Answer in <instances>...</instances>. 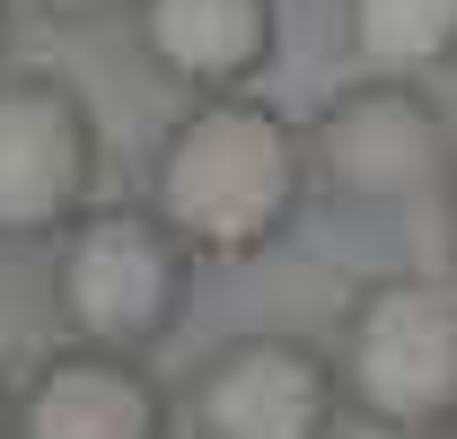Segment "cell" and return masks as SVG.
<instances>
[{"label":"cell","mask_w":457,"mask_h":439,"mask_svg":"<svg viewBox=\"0 0 457 439\" xmlns=\"http://www.w3.org/2000/svg\"><path fill=\"white\" fill-rule=\"evenodd\" d=\"M308 132L264 97H194L159 132L150 211L176 228L185 255H264L308 211Z\"/></svg>","instance_id":"cell-1"},{"label":"cell","mask_w":457,"mask_h":439,"mask_svg":"<svg viewBox=\"0 0 457 439\" xmlns=\"http://www.w3.org/2000/svg\"><path fill=\"white\" fill-rule=\"evenodd\" d=\"M194 299V255L150 203H88L54 237V317L88 352H150Z\"/></svg>","instance_id":"cell-2"},{"label":"cell","mask_w":457,"mask_h":439,"mask_svg":"<svg viewBox=\"0 0 457 439\" xmlns=\"http://www.w3.org/2000/svg\"><path fill=\"white\" fill-rule=\"evenodd\" d=\"M343 404H361L378 431L431 439L457 422V281L440 273H387L352 290L335 334Z\"/></svg>","instance_id":"cell-3"},{"label":"cell","mask_w":457,"mask_h":439,"mask_svg":"<svg viewBox=\"0 0 457 439\" xmlns=\"http://www.w3.org/2000/svg\"><path fill=\"white\" fill-rule=\"evenodd\" d=\"M299 132H308V176L335 203H449L457 194V132L422 79L361 70Z\"/></svg>","instance_id":"cell-4"},{"label":"cell","mask_w":457,"mask_h":439,"mask_svg":"<svg viewBox=\"0 0 457 439\" xmlns=\"http://www.w3.org/2000/svg\"><path fill=\"white\" fill-rule=\"evenodd\" d=\"M97 114L54 70L0 79V237H62L97 203Z\"/></svg>","instance_id":"cell-5"},{"label":"cell","mask_w":457,"mask_h":439,"mask_svg":"<svg viewBox=\"0 0 457 439\" xmlns=\"http://www.w3.org/2000/svg\"><path fill=\"white\" fill-rule=\"evenodd\" d=\"M185 413L203 439H326L343 413L335 352H317L308 334L282 326L228 334L185 378Z\"/></svg>","instance_id":"cell-6"},{"label":"cell","mask_w":457,"mask_h":439,"mask_svg":"<svg viewBox=\"0 0 457 439\" xmlns=\"http://www.w3.org/2000/svg\"><path fill=\"white\" fill-rule=\"evenodd\" d=\"M176 404L132 352H88L62 343L36 360V378L9 404V439H168Z\"/></svg>","instance_id":"cell-7"},{"label":"cell","mask_w":457,"mask_h":439,"mask_svg":"<svg viewBox=\"0 0 457 439\" xmlns=\"http://www.w3.org/2000/svg\"><path fill=\"white\" fill-rule=\"evenodd\" d=\"M141 54L194 97H246V79L282 45L273 0H132Z\"/></svg>","instance_id":"cell-8"},{"label":"cell","mask_w":457,"mask_h":439,"mask_svg":"<svg viewBox=\"0 0 457 439\" xmlns=\"http://www.w3.org/2000/svg\"><path fill=\"white\" fill-rule=\"evenodd\" d=\"M352 54L378 79H422L457 62V0H352Z\"/></svg>","instance_id":"cell-9"},{"label":"cell","mask_w":457,"mask_h":439,"mask_svg":"<svg viewBox=\"0 0 457 439\" xmlns=\"http://www.w3.org/2000/svg\"><path fill=\"white\" fill-rule=\"evenodd\" d=\"M27 9H45V18H97V9H123V0H27Z\"/></svg>","instance_id":"cell-10"},{"label":"cell","mask_w":457,"mask_h":439,"mask_svg":"<svg viewBox=\"0 0 457 439\" xmlns=\"http://www.w3.org/2000/svg\"><path fill=\"white\" fill-rule=\"evenodd\" d=\"M9 404H18V386H9V378H0V431H9Z\"/></svg>","instance_id":"cell-11"}]
</instances>
